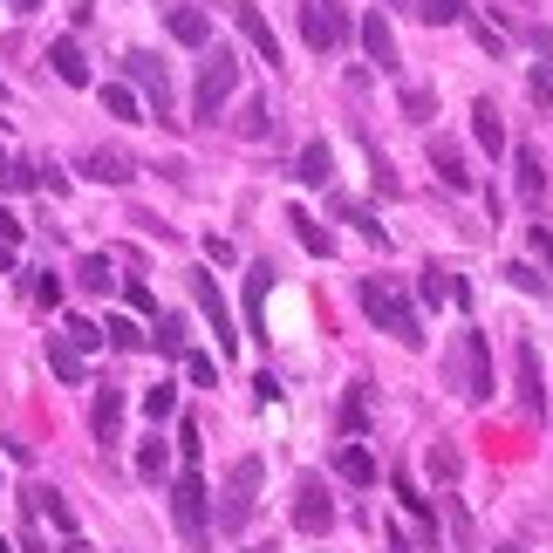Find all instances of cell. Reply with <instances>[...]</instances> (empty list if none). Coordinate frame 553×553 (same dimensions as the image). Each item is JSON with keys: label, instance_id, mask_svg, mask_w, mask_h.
<instances>
[{"label": "cell", "instance_id": "cell-1", "mask_svg": "<svg viewBox=\"0 0 553 553\" xmlns=\"http://www.w3.org/2000/svg\"><path fill=\"white\" fill-rule=\"evenodd\" d=\"M356 301L362 315L376 321L383 335H396V342H424V321H417V301L396 287V280H356Z\"/></svg>", "mask_w": 553, "mask_h": 553}, {"label": "cell", "instance_id": "cell-2", "mask_svg": "<svg viewBox=\"0 0 553 553\" xmlns=\"http://www.w3.org/2000/svg\"><path fill=\"white\" fill-rule=\"evenodd\" d=\"M171 526H178V540L192 553H205V540H212V492H205L198 465H185L171 478Z\"/></svg>", "mask_w": 553, "mask_h": 553}, {"label": "cell", "instance_id": "cell-3", "mask_svg": "<svg viewBox=\"0 0 553 553\" xmlns=\"http://www.w3.org/2000/svg\"><path fill=\"white\" fill-rule=\"evenodd\" d=\"M233 89H239V55H233V48H205V69H198V89H192L198 123L219 117V110L233 103Z\"/></svg>", "mask_w": 553, "mask_h": 553}, {"label": "cell", "instance_id": "cell-4", "mask_svg": "<svg viewBox=\"0 0 553 553\" xmlns=\"http://www.w3.org/2000/svg\"><path fill=\"white\" fill-rule=\"evenodd\" d=\"M123 76L151 96V117H158V123H178V117H171V110H178V96H171V69H164V55H151V48H130V55H123Z\"/></svg>", "mask_w": 553, "mask_h": 553}, {"label": "cell", "instance_id": "cell-5", "mask_svg": "<svg viewBox=\"0 0 553 553\" xmlns=\"http://www.w3.org/2000/svg\"><path fill=\"white\" fill-rule=\"evenodd\" d=\"M260 478H267V465H260V458H239L233 472H226V492H219V526H226V533H239V526L253 519Z\"/></svg>", "mask_w": 553, "mask_h": 553}, {"label": "cell", "instance_id": "cell-6", "mask_svg": "<svg viewBox=\"0 0 553 553\" xmlns=\"http://www.w3.org/2000/svg\"><path fill=\"white\" fill-rule=\"evenodd\" d=\"M301 41H308L315 55H335V48L349 41V14H342V0H301Z\"/></svg>", "mask_w": 553, "mask_h": 553}, {"label": "cell", "instance_id": "cell-7", "mask_svg": "<svg viewBox=\"0 0 553 553\" xmlns=\"http://www.w3.org/2000/svg\"><path fill=\"white\" fill-rule=\"evenodd\" d=\"M192 301L205 328H212V342H219V356H239V335H233V308H226V294H219V280L212 274H192Z\"/></svg>", "mask_w": 553, "mask_h": 553}, {"label": "cell", "instance_id": "cell-8", "mask_svg": "<svg viewBox=\"0 0 553 553\" xmlns=\"http://www.w3.org/2000/svg\"><path fill=\"white\" fill-rule=\"evenodd\" d=\"M458 390L472 396V403L492 396V356H485V335H478V328L458 335Z\"/></svg>", "mask_w": 553, "mask_h": 553}, {"label": "cell", "instance_id": "cell-9", "mask_svg": "<svg viewBox=\"0 0 553 553\" xmlns=\"http://www.w3.org/2000/svg\"><path fill=\"white\" fill-rule=\"evenodd\" d=\"M513 383H519V403L526 417H547V376H540V349L519 335V356H513Z\"/></svg>", "mask_w": 553, "mask_h": 553}, {"label": "cell", "instance_id": "cell-10", "mask_svg": "<svg viewBox=\"0 0 553 553\" xmlns=\"http://www.w3.org/2000/svg\"><path fill=\"white\" fill-rule=\"evenodd\" d=\"M294 526H301V533H328V526H335V499H328L321 478H301V485H294Z\"/></svg>", "mask_w": 553, "mask_h": 553}, {"label": "cell", "instance_id": "cell-11", "mask_svg": "<svg viewBox=\"0 0 553 553\" xmlns=\"http://www.w3.org/2000/svg\"><path fill=\"white\" fill-rule=\"evenodd\" d=\"M89 431H96V444H117V437H123V390H117V383H96Z\"/></svg>", "mask_w": 553, "mask_h": 553}, {"label": "cell", "instance_id": "cell-12", "mask_svg": "<svg viewBox=\"0 0 553 553\" xmlns=\"http://www.w3.org/2000/svg\"><path fill=\"white\" fill-rule=\"evenodd\" d=\"M362 48H369V62H376V76H396V69H403V62H396V35H390V21H383L376 7L362 14Z\"/></svg>", "mask_w": 553, "mask_h": 553}, {"label": "cell", "instance_id": "cell-13", "mask_svg": "<svg viewBox=\"0 0 553 553\" xmlns=\"http://www.w3.org/2000/svg\"><path fill=\"white\" fill-rule=\"evenodd\" d=\"M472 137H478L485 158H506V123H499V103H492V96L472 103Z\"/></svg>", "mask_w": 553, "mask_h": 553}, {"label": "cell", "instance_id": "cell-14", "mask_svg": "<svg viewBox=\"0 0 553 553\" xmlns=\"http://www.w3.org/2000/svg\"><path fill=\"white\" fill-rule=\"evenodd\" d=\"M164 28H171V41H185V48H205L212 41V21H205V7H192V0H178L164 14Z\"/></svg>", "mask_w": 553, "mask_h": 553}, {"label": "cell", "instance_id": "cell-15", "mask_svg": "<svg viewBox=\"0 0 553 553\" xmlns=\"http://www.w3.org/2000/svg\"><path fill=\"white\" fill-rule=\"evenodd\" d=\"M431 164H437V178H444L451 192H472V171H465V151H458V137H431Z\"/></svg>", "mask_w": 553, "mask_h": 553}, {"label": "cell", "instance_id": "cell-16", "mask_svg": "<svg viewBox=\"0 0 553 553\" xmlns=\"http://www.w3.org/2000/svg\"><path fill=\"white\" fill-rule=\"evenodd\" d=\"M82 171H89L96 185H130V178H137V158H130V151H89Z\"/></svg>", "mask_w": 553, "mask_h": 553}, {"label": "cell", "instance_id": "cell-17", "mask_svg": "<svg viewBox=\"0 0 553 553\" xmlns=\"http://www.w3.org/2000/svg\"><path fill=\"white\" fill-rule=\"evenodd\" d=\"M513 192H519V205H540L547 198V164L533 158V151H513Z\"/></svg>", "mask_w": 553, "mask_h": 553}, {"label": "cell", "instance_id": "cell-18", "mask_svg": "<svg viewBox=\"0 0 553 553\" xmlns=\"http://www.w3.org/2000/svg\"><path fill=\"white\" fill-rule=\"evenodd\" d=\"M233 21H239V35L253 41V55H260V62H274V69H280V41H274V28H267V14H260V7H239Z\"/></svg>", "mask_w": 553, "mask_h": 553}, {"label": "cell", "instance_id": "cell-19", "mask_svg": "<svg viewBox=\"0 0 553 553\" xmlns=\"http://www.w3.org/2000/svg\"><path fill=\"white\" fill-rule=\"evenodd\" d=\"M390 485H396V499H403V513L417 519V533H424V540H437V513H431V499L417 492V478H410V472H396Z\"/></svg>", "mask_w": 553, "mask_h": 553}, {"label": "cell", "instance_id": "cell-20", "mask_svg": "<svg viewBox=\"0 0 553 553\" xmlns=\"http://www.w3.org/2000/svg\"><path fill=\"white\" fill-rule=\"evenodd\" d=\"M48 69H55V76L69 82V89H89V62H82V48L69 35L55 41V48H48Z\"/></svg>", "mask_w": 553, "mask_h": 553}, {"label": "cell", "instance_id": "cell-21", "mask_svg": "<svg viewBox=\"0 0 553 553\" xmlns=\"http://www.w3.org/2000/svg\"><path fill=\"white\" fill-rule=\"evenodd\" d=\"M335 472L349 478V485H369V478H376V458H369V444H356V437H349V444H335Z\"/></svg>", "mask_w": 553, "mask_h": 553}, {"label": "cell", "instance_id": "cell-22", "mask_svg": "<svg viewBox=\"0 0 553 553\" xmlns=\"http://www.w3.org/2000/svg\"><path fill=\"white\" fill-rule=\"evenodd\" d=\"M287 226H294V239H301V246H308V253H315V260H328V253H335V233H328V226H321V219H308V212H301V205H294V212H287Z\"/></svg>", "mask_w": 553, "mask_h": 553}, {"label": "cell", "instance_id": "cell-23", "mask_svg": "<svg viewBox=\"0 0 553 553\" xmlns=\"http://www.w3.org/2000/svg\"><path fill=\"white\" fill-rule=\"evenodd\" d=\"M28 513H41L48 526H62V533H76V513H69V499H62V492H48V485H35V492H28Z\"/></svg>", "mask_w": 553, "mask_h": 553}, {"label": "cell", "instance_id": "cell-24", "mask_svg": "<svg viewBox=\"0 0 553 553\" xmlns=\"http://www.w3.org/2000/svg\"><path fill=\"white\" fill-rule=\"evenodd\" d=\"M294 178H301V185H328V178H335V151L315 137V144L301 151V164H294Z\"/></svg>", "mask_w": 553, "mask_h": 553}, {"label": "cell", "instance_id": "cell-25", "mask_svg": "<svg viewBox=\"0 0 553 553\" xmlns=\"http://www.w3.org/2000/svg\"><path fill=\"white\" fill-rule=\"evenodd\" d=\"M48 369L62 376V383H89V369H82V356L62 342V335H48Z\"/></svg>", "mask_w": 553, "mask_h": 553}, {"label": "cell", "instance_id": "cell-26", "mask_svg": "<svg viewBox=\"0 0 553 553\" xmlns=\"http://www.w3.org/2000/svg\"><path fill=\"white\" fill-rule=\"evenodd\" d=\"M137 478H171V444L164 437H144L137 444Z\"/></svg>", "mask_w": 553, "mask_h": 553}, {"label": "cell", "instance_id": "cell-27", "mask_svg": "<svg viewBox=\"0 0 553 553\" xmlns=\"http://www.w3.org/2000/svg\"><path fill=\"white\" fill-rule=\"evenodd\" d=\"M96 96H103V110H110V117H123V123H137V117H144V110H137V89H130V82H103Z\"/></svg>", "mask_w": 553, "mask_h": 553}, {"label": "cell", "instance_id": "cell-28", "mask_svg": "<svg viewBox=\"0 0 553 553\" xmlns=\"http://www.w3.org/2000/svg\"><path fill=\"white\" fill-rule=\"evenodd\" d=\"M76 280H82V294H110V287H117V280H110V260H103V253H89V260L76 267Z\"/></svg>", "mask_w": 553, "mask_h": 553}, {"label": "cell", "instance_id": "cell-29", "mask_svg": "<svg viewBox=\"0 0 553 553\" xmlns=\"http://www.w3.org/2000/svg\"><path fill=\"white\" fill-rule=\"evenodd\" d=\"M103 342H117L123 356H130V349H144V328H137L130 315H110V328H103Z\"/></svg>", "mask_w": 553, "mask_h": 553}, {"label": "cell", "instance_id": "cell-30", "mask_svg": "<svg viewBox=\"0 0 553 553\" xmlns=\"http://www.w3.org/2000/svg\"><path fill=\"white\" fill-rule=\"evenodd\" d=\"M28 301H35L41 315H48V308H62V280H55V274H28Z\"/></svg>", "mask_w": 553, "mask_h": 553}, {"label": "cell", "instance_id": "cell-31", "mask_svg": "<svg viewBox=\"0 0 553 553\" xmlns=\"http://www.w3.org/2000/svg\"><path fill=\"white\" fill-rule=\"evenodd\" d=\"M28 185H35V164H21V158L0 151V192H28Z\"/></svg>", "mask_w": 553, "mask_h": 553}, {"label": "cell", "instance_id": "cell-32", "mask_svg": "<svg viewBox=\"0 0 553 553\" xmlns=\"http://www.w3.org/2000/svg\"><path fill=\"white\" fill-rule=\"evenodd\" d=\"M362 424H369V396H362V383L349 396H342V437H356Z\"/></svg>", "mask_w": 553, "mask_h": 553}, {"label": "cell", "instance_id": "cell-33", "mask_svg": "<svg viewBox=\"0 0 553 553\" xmlns=\"http://www.w3.org/2000/svg\"><path fill=\"white\" fill-rule=\"evenodd\" d=\"M417 14L431 28H451V21H465V0H417Z\"/></svg>", "mask_w": 553, "mask_h": 553}, {"label": "cell", "instance_id": "cell-34", "mask_svg": "<svg viewBox=\"0 0 553 553\" xmlns=\"http://www.w3.org/2000/svg\"><path fill=\"white\" fill-rule=\"evenodd\" d=\"M151 349H164V356H185V321L164 315V321H158V335H151Z\"/></svg>", "mask_w": 553, "mask_h": 553}, {"label": "cell", "instance_id": "cell-35", "mask_svg": "<svg viewBox=\"0 0 553 553\" xmlns=\"http://www.w3.org/2000/svg\"><path fill=\"white\" fill-rule=\"evenodd\" d=\"M62 342H69V349H96V342H103V328H96V321H82V315H69V328H62Z\"/></svg>", "mask_w": 553, "mask_h": 553}, {"label": "cell", "instance_id": "cell-36", "mask_svg": "<svg viewBox=\"0 0 553 553\" xmlns=\"http://www.w3.org/2000/svg\"><path fill=\"white\" fill-rule=\"evenodd\" d=\"M267 130H274V117H267V103L253 96V103L239 110V137H267Z\"/></svg>", "mask_w": 553, "mask_h": 553}, {"label": "cell", "instance_id": "cell-37", "mask_svg": "<svg viewBox=\"0 0 553 553\" xmlns=\"http://www.w3.org/2000/svg\"><path fill=\"white\" fill-rule=\"evenodd\" d=\"M506 280H513L519 294H547V274H540V267H526V260H513V267H506Z\"/></svg>", "mask_w": 553, "mask_h": 553}, {"label": "cell", "instance_id": "cell-38", "mask_svg": "<svg viewBox=\"0 0 553 553\" xmlns=\"http://www.w3.org/2000/svg\"><path fill=\"white\" fill-rule=\"evenodd\" d=\"M171 410H178V390H171V383H158V390H144V417H171Z\"/></svg>", "mask_w": 553, "mask_h": 553}, {"label": "cell", "instance_id": "cell-39", "mask_svg": "<svg viewBox=\"0 0 553 553\" xmlns=\"http://www.w3.org/2000/svg\"><path fill=\"white\" fill-rule=\"evenodd\" d=\"M185 376H192L198 390H212V383H219V362H212V356H192V349H185Z\"/></svg>", "mask_w": 553, "mask_h": 553}, {"label": "cell", "instance_id": "cell-40", "mask_svg": "<svg viewBox=\"0 0 553 553\" xmlns=\"http://www.w3.org/2000/svg\"><path fill=\"white\" fill-rule=\"evenodd\" d=\"M123 301H130V308H137V315H151V308H158V301H151V287H144V280H123Z\"/></svg>", "mask_w": 553, "mask_h": 553}, {"label": "cell", "instance_id": "cell-41", "mask_svg": "<svg viewBox=\"0 0 553 553\" xmlns=\"http://www.w3.org/2000/svg\"><path fill=\"white\" fill-rule=\"evenodd\" d=\"M431 472L437 478H458V451H451V444H431Z\"/></svg>", "mask_w": 553, "mask_h": 553}, {"label": "cell", "instance_id": "cell-42", "mask_svg": "<svg viewBox=\"0 0 553 553\" xmlns=\"http://www.w3.org/2000/svg\"><path fill=\"white\" fill-rule=\"evenodd\" d=\"M403 117H431V89H403Z\"/></svg>", "mask_w": 553, "mask_h": 553}, {"label": "cell", "instance_id": "cell-43", "mask_svg": "<svg viewBox=\"0 0 553 553\" xmlns=\"http://www.w3.org/2000/svg\"><path fill=\"white\" fill-rule=\"evenodd\" d=\"M178 451H185V465H198V424H192V417L178 424Z\"/></svg>", "mask_w": 553, "mask_h": 553}, {"label": "cell", "instance_id": "cell-44", "mask_svg": "<svg viewBox=\"0 0 553 553\" xmlns=\"http://www.w3.org/2000/svg\"><path fill=\"white\" fill-rule=\"evenodd\" d=\"M472 35H478V48H485V55H506V41H499V28H485V21H472Z\"/></svg>", "mask_w": 553, "mask_h": 553}, {"label": "cell", "instance_id": "cell-45", "mask_svg": "<svg viewBox=\"0 0 553 553\" xmlns=\"http://www.w3.org/2000/svg\"><path fill=\"white\" fill-rule=\"evenodd\" d=\"M424 301H451V274H424Z\"/></svg>", "mask_w": 553, "mask_h": 553}, {"label": "cell", "instance_id": "cell-46", "mask_svg": "<svg viewBox=\"0 0 553 553\" xmlns=\"http://www.w3.org/2000/svg\"><path fill=\"white\" fill-rule=\"evenodd\" d=\"M0 239H14V246H21V219H14L7 205H0Z\"/></svg>", "mask_w": 553, "mask_h": 553}, {"label": "cell", "instance_id": "cell-47", "mask_svg": "<svg viewBox=\"0 0 553 553\" xmlns=\"http://www.w3.org/2000/svg\"><path fill=\"white\" fill-rule=\"evenodd\" d=\"M7 7H14V14H35V7H48V0H7Z\"/></svg>", "mask_w": 553, "mask_h": 553}, {"label": "cell", "instance_id": "cell-48", "mask_svg": "<svg viewBox=\"0 0 553 553\" xmlns=\"http://www.w3.org/2000/svg\"><path fill=\"white\" fill-rule=\"evenodd\" d=\"M0 267H14V239H0Z\"/></svg>", "mask_w": 553, "mask_h": 553}, {"label": "cell", "instance_id": "cell-49", "mask_svg": "<svg viewBox=\"0 0 553 553\" xmlns=\"http://www.w3.org/2000/svg\"><path fill=\"white\" fill-rule=\"evenodd\" d=\"M62 553H89V547H82V540H76V533H69V540H62Z\"/></svg>", "mask_w": 553, "mask_h": 553}, {"label": "cell", "instance_id": "cell-50", "mask_svg": "<svg viewBox=\"0 0 553 553\" xmlns=\"http://www.w3.org/2000/svg\"><path fill=\"white\" fill-rule=\"evenodd\" d=\"M0 96H7V82H0Z\"/></svg>", "mask_w": 553, "mask_h": 553}, {"label": "cell", "instance_id": "cell-51", "mask_svg": "<svg viewBox=\"0 0 553 553\" xmlns=\"http://www.w3.org/2000/svg\"><path fill=\"white\" fill-rule=\"evenodd\" d=\"M0 553H7V540H0Z\"/></svg>", "mask_w": 553, "mask_h": 553}, {"label": "cell", "instance_id": "cell-52", "mask_svg": "<svg viewBox=\"0 0 553 553\" xmlns=\"http://www.w3.org/2000/svg\"><path fill=\"white\" fill-rule=\"evenodd\" d=\"M506 553H519V547H506Z\"/></svg>", "mask_w": 553, "mask_h": 553}]
</instances>
